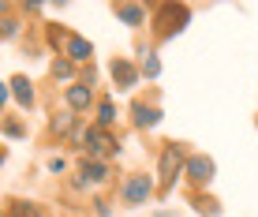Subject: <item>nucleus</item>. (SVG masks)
Wrapping results in <instances>:
<instances>
[{
  "mask_svg": "<svg viewBox=\"0 0 258 217\" xmlns=\"http://www.w3.org/2000/svg\"><path fill=\"white\" fill-rule=\"evenodd\" d=\"M157 12L165 15V23L157 26V34H161V38H172V34H180L183 23L191 19V8H176V4H161Z\"/></svg>",
  "mask_w": 258,
  "mask_h": 217,
  "instance_id": "4",
  "label": "nucleus"
},
{
  "mask_svg": "<svg viewBox=\"0 0 258 217\" xmlns=\"http://www.w3.org/2000/svg\"><path fill=\"white\" fill-rule=\"evenodd\" d=\"M49 173H64V157H49Z\"/></svg>",
  "mask_w": 258,
  "mask_h": 217,
  "instance_id": "21",
  "label": "nucleus"
},
{
  "mask_svg": "<svg viewBox=\"0 0 258 217\" xmlns=\"http://www.w3.org/2000/svg\"><path fill=\"white\" fill-rule=\"evenodd\" d=\"M154 195V180L150 176H127L123 180V187H120V198H123V206H146V198Z\"/></svg>",
  "mask_w": 258,
  "mask_h": 217,
  "instance_id": "3",
  "label": "nucleus"
},
{
  "mask_svg": "<svg viewBox=\"0 0 258 217\" xmlns=\"http://www.w3.org/2000/svg\"><path fill=\"white\" fill-rule=\"evenodd\" d=\"M195 210H199L202 217H217V213H221V206L213 202V198H202V195H199V198H195Z\"/></svg>",
  "mask_w": 258,
  "mask_h": 217,
  "instance_id": "16",
  "label": "nucleus"
},
{
  "mask_svg": "<svg viewBox=\"0 0 258 217\" xmlns=\"http://www.w3.org/2000/svg\"><path fill=\"white\" fill-rule=\"evenodd\" d=\"M71 124H75V116H71V113L52 116V131H56V135H68V131H71Z\"/></svg>",
  "mask_w": 258,
  "mask_h": 217,
  "instance_id": "17",
  "label": "nucleus"
},
{
  "mask_svg": "<svg viewBox=\"0 0 258 217\" xmlns=\"http://www.w3.org/2000/svg\"><path fill=\"white\" fill-rule=\"evenodd\" d=\"M112 12H116V19L127 23V26H142V23H146V8H142V4H116Z\"/></svg>",
  "mask_w": 258,
  "mask_h": 217,
  "instance_id": "10",
  "label": "nucleus"
},
{
  "mask_svg": "<svg viewBox=\"0 0 258 217\" xmlns=\"http://www.w3.org/2000/svg\"><path fill=\"white\" fill-rule=\"evenodd\" d=\"M4 135H8V139H19V135H23V128H19L15 120H4Z\"/></svg>",
  "mask_w": 258,
  "mask_h": 217,
  "instance_id": "19",
  "label": "nucleus"
},
{
  "mask_svg": "<svg viewBox=\"0 0 258 217\" xmlns=\"http://www.w3.org/2000/svg\"><path fill=\"white\" fill-rule=\"evenodd\" d=\"M79 180H83V184H105V180H109V165H105V161L83 157V165H79Z\"/></svg>",
  "mask_w": 258,
  "mask_h": 217,
  "instance_id": "9",
  "label": "nucleus"
},
{
  "mask_svg": "<svg viewBox=\"0 0 258 217\" xmlns=\"http://www.w3.org/2000/svg\"><path fill=\"white\" fill-rule=\"evenodd\" d=\"M8 217H41V210L34 202H15L12 210H8Z\"/></svg>",
  "mask_w": 258,
  "mask_h": 217,
  "instance_id": "15",
  "label": "nucleus"
},
{
  "mask_svg": "<svg viewBox=\"0 0 258 217\" xmlns=\"http://www.w3.org/2000/svg\"><path fill=\"white\" fill-rule=\"evenodd\" d=\"M187 150L180 146V142H165V150H161V161H157V191H168V187L176 184V176H183L187 173Z\"/></svg>",
  "mask_w": 258,
  "mask_h": 217,
  "instance_id": "1",
  "label": "nucleus"
},
{
  "mask_svg": "<svg viewBox=\"0 0 258 217\" xmlns=\"http://www.w3.org/2000/svg\"><path fill=\"white\" fill-rule=\"evenodd\" d=\"M213 173H217V165H213V157H206V153H191V161H187V180H195V184H210Z\"/></svg>",
  "mask_w": 258,
  "mask_h": 217,
  "instance_id": "5",
  "label": "nucleus"
},
{
  "mask_svg": "<svg viewBox=\"0 0 258 217\" xmlns=\"http://www.w3.org/2000/svg\"><path fill=\"white\" fill-rule=\"evenodd\" d=\"M64 57L71 60V64H86V60L94 57V45L86 38H79V34H71V41L64 45Z\"/></svg>",
  "mask_w": 258,
  "mask_h": 217,
  "instance_id": "8",
  "label": "nucleus"
},
{
  "mask_svg": "<svg viewBox=\"0 0 258 217\" xmlns=\"http://www.w3.org/2000/svg\"><path fill=\"white\" fill-rule=\"evenodd\" d=\"M90 105H94V90L86 83H71L68 86V108L71 113H86Z\"/></svg>",
  "mask_w": 258,
  "mask_h": 217,
  "instance_id": "7",
  "label": "nucleus"
},
{
  "mask_svg": "<svg viewBox=\"0 0 258 217\" xmlns=\"http://www.w3.org/2000/svg\"><path fill=\"white\" fill-rule=\"evenodd\" d=\"M8 86H12V94L19 97V105H26V108L34 105V86H30V79H26V75H12V79H8Z\"/></svg>",
  "mask_w": 258,
  "mask_h": 217,
  "instance_id": "11",
  "label": "nucleus"
},
{
  "mask_svg": "<svg viewBox=\"0 0 258 217\" xmlns=\"http://www.w3.org/2000/svg\"><path fill=\"white\" fill-rule=\"evenodd\" d=\"M83 150H86V157H90V161H109L120 146H116V139H112L105 128H86Z\"/></svg>",
  "mask_w": 258,
  "mask_h": 217,
  "instance_id": "2",
  "label": "nucleus"
},
{
  "mask_svg": "<svg viewBox=\"0 0 258 217\" xmlns=\"http://www.w3.org/2000/svg\"><path fill=\"white\" fill-rule=\"evenodd\" d=\"M52 79H71V60H52Z\"/></svg>",
  "mask_w": 258,
  "mask_h": 217,
  "instance_id": "18",
  "label": "nucleus"
},
{
  "mask_svg": "<svg viewBox=\"0 0 258 217\" xmlns=\"http://www.w3.org/2000/svg\"><path fill=\"white\" fill-rule=\"evenodd\" d=\"M15 34H19V23H15V19H4V41H12Z\"/></svg>",
  "mask_w": 258,
  "mask_h": 217,
  "instance_id": "20",
  "label": "nucleus"
},
{
  "mask_svg": "<svg viewBox=\"0 0 258 217\" xmlns=\"http://www.w3.org/2000/svg\"><path fill=\"white\" fill-rule=\"evenodd\" d=\"M142 75H146V79H157V75H161V64H157L154 52H142Z\"/></svg>",
  "mask_w": 258,
  "mask_h": 217,
  "instance_id": "14",
  "label": "nucleus"
},
{
  "mask_svg": "<svg viewBox=\"0 0 258 217\" xmlns=\"http://www.w3.org/2000/svg\"><path fill=\"white\" fill-rule=\"evenodd\" d=\"M157 124H161L157 105H135V128H157Z\"/></svg>",
  "mask_w": 258,
  "mask_h": 217,
  "instance_id": "12",
  "label": "nucleus"
},
{
  "mask_svg": "<svg viewBox=\"0 0 258 217\" xmlns=\"http://www.w3.org/2000/svg\"><path fill=\"white\" fill-rule=\"evenodd\" d=\"M112 120H116V108H112V101L105 97V101L97 105V128H105V131H109V128H112Z\"/></svg>",
  "mask_w": 258,
  "mask_h": 217,
  "instance_id": "13",
  "label": "nucleus"
},
{
  "mask_svg": "<svg viewBox=\"0 0 258 217\" xmlns=\"http://www.w3.org/2000/svg\"><path fill=\"white\" fill-rule=\"evenodd\" d=\"M112 83H116V90H131V86H135L139 83V75H142V68H135V64H131V60H112Z\"/></svg>",
  "mask_w": 258,
  "mask_h": 217,
  "instance_id": "6",
  "label": "nucleus"
}]
</instances>
